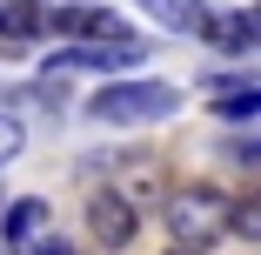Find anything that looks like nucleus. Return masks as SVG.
Masks as SVG:
<instances>
[{"instance_id": "nucleus-1", "label": "nucleus", "mask_w": 261, "mask_h": 255, "mask_svg": "<svg viewBox=\"0 0 261 255\" xmlns=\"http://www.w3.org/2000/svg\"><path fill=\"white\" fill-rule=\"evenodd\" d=\"M174 108H181V87L154 81V74H114V81H100V94L87 101V114L100 128H147V121H168Z\"/></svg>"}, {"instance_id": "nucleus-2", "label": "nucleus", "mask_w": 261, "mask_h": 255, "mask_svg": "<svg viewBox=\"0 0 261 255\" xmlns=\"http://www.w3.org/2000/svg\"><path fill=\"white\" fill-rule=\"evenodd\" d=\"M228 208L234 195H221L215 181H181L161 201V228L174 235V248H215V235H228Z\"/></svg>"}, {"instance_id": "nucleus-3", "label": "nucleus", "mask_w": 261, "mask_h": 255, "mask_svg": "<svg viewBox=\"0 0 261 255\" xmlns=\"http://www.w3.org/2000/svg\"><path fill=\"white\" fill-rule=\"evenodd\" d=\"M147 61V40H61L54 54H47V74H100V81H114V74H134Z\"/></svg>"}, {"instance_id": "nucleus-4", "label": "nucleus", "mask_w": 261, "mask_h": 255, "mask_svg": "<svg viewBox=\"0 0 261 255\" xmlns=\"http://www.w3.org/2000/svg\"><path fill=\"white\" fill-rule=\"evenodd\" d=\"M134 235H141V208H134L114 181L94 188V195H87V242H94L100 255H121Z\"/></svg>"}, {"instance_id": "nucleus-5", "label": "nucleus", "mask_w": 261, "mask_h": 255, "mask_svg": "<svg viewBox=\"0 0 261 255\" xmlns=\"http://www.w3.org/2000/svg\"><path fill=\"white\" fill-rule=\"evenodd\" d=\"M194 34L215 47V54H261V20H254V7H248V14H201Z\"/></svg>"}, {"instance_id": "nucleus-6", "label": "nucleus", "mask_w": 261, "mask_h": 255, "mask_svg": "<svg viewBox=\"0 0 261 255\" xmlns=\"http://www.w3.org/2000/svg\"><path fill=\"white\" fill-rule=\"evenodd\" d=\"M215 101V121H228V128H241V121H261V81H241V87H228V94H207Z\"/></svg>"}, {"instance_id": "nucleus-7", "label": "nucleus", "mask_w": 261, "mask_h": 255, "mask_svg": "<svg viewBox=\"0 0 261 255\" xmlns=\"http://www.w3.org/2000/svg\"><path fill=\"white\" fill-rule=\"evenodd\" d=\"M228 235H241V242H261V181L234 195V208H228Z\"/></svg>"}, {"instance_id": "nucleus-8", "label": "nucleus", "mask_w": 261, "mask_h": 255, "mask_svg": "<svg viewBox=\"0 0 261 255\" xmlns=\"http://www.w3.org/2000/svg\"><path fill=\"white\" fill-rule=\"evenodd\" d=\"M147 14H154V20H168V27H188V34H194V20H201L188 0H147Z\"/></svg>"}, {"instance_id": "nucleus-9", "label": "nucleus", "mask_w": 261, "mask_h": 255, "mask_svg": "<svg viewBox=\"0 0 261 255\" xmlns=\"http://www.w3.org/2000/svg\"><path fill=\"white\" fill-rule=\"evenodd\" d=\"M20 141H27V134H20V121H14V114H0V168L20 155Z\"/></svg>"}, {"instance_id": "nucleus-10", "label": "nucleus", "mask_w": 261, "mask_h": 255, "mask_svg": "<svg viewBox=\"0 0 261 255\" xmlns=\"http://www.w3.org/2000/svg\"><path fill=\"white\" fill-rule=\"evenodd\" d=\"M27 255H81V248H74V242H67V235H54V228H47V235H40V242H34V248H27Z\"/></svg>"}, {"instance_id": "nucleus-11", "label": "nucleus", "mask_w": 261, "mask_h": 255, "mask_svg": "<svg viewBox=\"0 0 261 255\" xmlns=\"http://www.w3.org/2000/svg\"><path fill=\"white\" fill-rule=\"evenodd\" d=\"M234 161H241V168H261V134H248V141H234Z\"/></svg>"}, {"instance_id": "nucleus-12", "label": "nucleus", "mask_w": 261, "mask_h": 255, "mask_svg": "<svg viewBox=\"0 0 261 255\" xmlns=\"http://www.w3.org/2000/svg\"><path fill=\"white\" fill-rule=\"evenodd\" d=\"M174 255H201V248H174Z\"/></svg>"}, {"instance_id": "nucleus-13", "label": "nucleus", "mask_w": 261, "mask_h": 255, "mask_svg": "<svg viewBox=\"0 0 261 255\" xmlns=\"http://www.w3.org/2000/svg\"><path fill=\"white\" fill-rule=\"evenodd\" d=\"M254 20H261V7H254Z\"/></svg>"}]
</instances>
